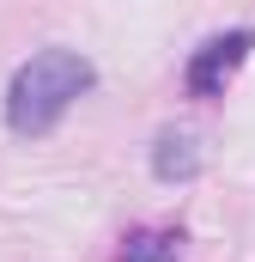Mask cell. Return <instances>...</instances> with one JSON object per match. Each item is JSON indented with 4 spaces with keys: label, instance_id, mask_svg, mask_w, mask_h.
Segmentation results:
<instances>
[{
    "label": "cell",
    "instance_id": "obj_1",
    "mask_svg": "<svg viewBox=\"0 0 255 262\" xmlns=\"http://www.w3.org/2000/svg\"><path fill=\"white\" fill-rule=\"evenodd\" d=\"M97 85V67L79 49H43L12 73L6 85V128L12 134H49L67 110Z\"/></svg>",
    "mask_w": 255,
    "mask_h": 262
},
{
    "label": "cell",
    "instance_id": "obj_2",
    "mask_svg": "<svg viewBox=\"0 0 255 262\" xmlns=\"http://www.w3.org/2000/svg\"><path fill=\"white\" fill-rule=\"evenodd\" d=\"M255 49V31H225V37H213V43H200L189 61V98H225V85H231V73L243 67V55Z\"/></svg>",
    "mask_w": 255,
    "mask_h": 262
},
{
    "label": "cell",
    "instance_id": "obj_3",
    "mask_svg": "<svg viewBox=\"0 0 255 262\" xmlns=\"http://www.w3.org/2000/svg\"><path fill=\"white\" fill-rule=\"evenodd\" d=\"M200 140L183 128H164L158 134V146H152V177L158 183H189V177H200Z\"/></svg>",
    "mask_w": 255,
    "mask_h": 262
},
{
    "label": "cell",
    "instance_id": "obj_4",
    "mask_svg": "<svg viewBox=\"0 0 255 262\" xmlns=\"http://www.w3.org/2000/svg\"><path fill=\"white\" fill-rule=\"evenodd\" d=\"M116 262H183V232L170 226H146V232H128L122 256Z\"/></svg>",
    "mask_w": 255,
    "mask_h": 262
}]
</instances>
